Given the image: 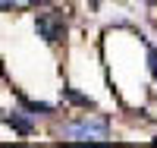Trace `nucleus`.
<instances>
[{
	"mask_svg": "<svg viewBox=\"0 0 157 148\" xmlns=\"http://www.w3.org/2000/svg\"><path fill=\"white\" fill-rule=\"evenodd\" d=\"M154 142H157V136H154Z\"/></svg>",
	"mask_w": 157,
	"mask_h": 148,
	"instance_id": "obj_9",
	"label": "nucleus"
},
{
	"mask_svg": "<svg viewBox=\"0 0 157 148\" xmlns=\"http://www.w3.org/2000/svg\"><path fill=\"white\" fill-rule=\"evenodd\" d=\"M63 98H66V101H72V104H78V107H94V101H91V98H85V95H78L75 88H63Z\"/></svg>",
	"mask_w": 157,
	"mask_h": 148,
	"instance_id": "obj_5",
	"label": "nucleus"
},
{
	"mask_svg": "<svg viewBox=\"0 0 157 148\" xmlns=\"http://www.w3.org/2000/svg\"><path fill=\"white\" fill-rule=\"evenodd\" d=\"M145 3H148V6H157V0H145Z\"/></svg>",
	"mask_w": 157,
	"mask_h": 148,
	"instance_id": "obj_8",
	"label": "nucleus"
},
{
	"mask_svg": "<svg viewBox=\"0 0 157 148\" xmlns=\"http://www.w3.org/2000/svg\"><path fill=\"white\" fill-rule=\"evenodd\" d=\"M22 107H25V110H29L32 117H38V114H41V117L54 114V107H50V104H44V101H22Z\"/></svg>",
	"mask_w": 157,
	"mask_h": 148,
	"instance_id": "obj_4",
	"label": "nucleus"
},
{
	"mask_svg": "<svg viewBox=\"0 0 157 148\" xmlns=\"http://www.w3.org/2000/svg\"><path fill=\"white\" fill-rule=\"evenodd\" d=\"M29 3H32V6H47L50 0H29Z\"/></svg>",
	"mask_w": 157,
	"mask_h": 148,
	"instance_id": "obj_7",
	"label": "nucleus"
},
{
	"mask_svg": "<svg viewBox=\"0 0 157 148\" xmlns=\"http://www.w3.org/2000/svg\"><path fill=\"white\" fill-rule=\"evenodd\" d=\"M107 132H110V123L107 120H75V123H69L66 129H63V136H69V139H107Z\"/></svg>",
	"mask_w": 157,
	"mask_h": 148,
	"instance_id": "obj_2",
	"label": "nucleus"
},
{
	"mask_svg": "<svg viewBox=\"0 0 157 148\" xmlns=\"http://www.w3.org/2000/svg\"><path fill=\"white\" fill-rule=\"evenodd\" d=\"M6 123L19 132V136H35V117L25 110V107H16V110L6 114Z\"/></svg>",
	"mask_w": 157,
	"mask_h": 148,
	"instance_id": "obj_3",
	"label": "nucleus"
},
{
	"mask_svg": "<svg viewBox=\"0 0 157 148\" xmlns=\"http://www.w3.org/2000/svg\"><path fill=\"white\" fill-rule=\"evenodd\" d=\"M35 29H38V35H41L47 44H60V41H63V35H66V16H63L60 10L38 13Z\"/></svg>",
	"mask_w": 157,
	"mask_h": 148,
	"instance_id": "obj_1",
	"label": "nucleus"
},
{
	"mask_svg": "<svg viewBox=\"0 0 157 148\" xmlns=\"http://www.w3.org/2000/svg\"><path fill=\"white\" fill-rule=\"evenodd\" d=\"M148 70H151V76L157 79V47H148Z\"/></svg>",
	"mask_w": 157,
	"mask_h": 148,
	"instance_id": "obj_6",
	"label": "nucleus"
}]
</instances>
